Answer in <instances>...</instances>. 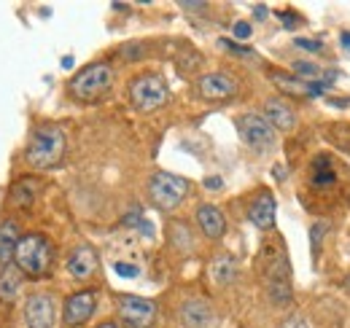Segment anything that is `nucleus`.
<instances>
[{
  "instance_id": "1",
  "label": "nucleus",
  "mask_w": 350,
  "mask_h": 328,
  "mask_svg": "<svg viewBox=\"0 0 350 328\" xmlns=\"http://www.w3.org/2000/svg\"><path fill=\"white\" fill-rule=\"evenodd\" d=\"M68 148V137L62 132V126L57 124H38L30 132L27 148H25V162L33 169H51L62 162Z\"/></svg>"
},
{
  "instance_id": "2",
  "label": "nucleus",
  "mask_w": 350,
  "mask_h": 328,
  "mask_svg": "<svg viewBox=\"0 0 350 328\" xmlns=\"http://www.w3.org/2000/svg\"><path fill=\"white\" fill-rule=\"evenodd\" d=\"M54 264V245L46 234H25L16 243L14 253V266L25 275V277H46L51 272Z\"/></svg>"
},
{
  "instance_id": "3",
  "label": "nucleus",
  "mask_w": 350,
  "mask_h": 328,
  "mask_svg": "<svg viewBox=\"0 0 350 328\" xmlns=\"http://www.w3.org/2000/svg\"><path fill=\"white\" fill-rule=\"evenodd\" d=\"M262 264H264V286H267L269 301L278 304V307L288 304L294 299V293H291V264H288L283 247L264 245Z\"/></svg>"
},
{
  "instance_id": "4",
  "label": "nucleus",
  "mask_w": 350,
  "mask_h": 328,
  "mask_svg": "<svg viewBox=\"0 0 350 328\" xmlns=\"http://www.w3.org/2000/svg\"><path fill=\"white\" fill-rule=\"evenodd\" d=\"M111 83H113V68L108 62H92L70 79L68 92L79 102H94L111 89Z\"/></svg>"
},
{
  "instance_id": "5",
  "label": "nucleus",
  "mask_w": 350,
  "mask_h": 328,
  "mask_svg": "<svg viewBox=\"0 0 350 328\" xmlns=\"http://www.w3.org/2000/svg\"><path fill=\"white\" fill-rule=\"evenodd\" d=\"M127 97H130L132 108L140 111V113H151L157 108H162L170 97V89L167 81L157 73H143L137 79H132L127 86Z\"/></svg>"
},
{
  "instance_id": "6",
  "label": "nucleus",
  "mask_w": 350,
  "mask_h": 328,
  "mask_svg": "<svg viewBox=\"0 0 350 328\" xmlns=\"http://www.w3.org/2000/svg\"><path fill=\"white\" fill-rule=\"evenodd\" d=\"M189 180L173 175V172H154L148 178V200L154 202V207H159L162 213H173L175 207L180 205L189 197Z\"/></svg>"
},
{
  "instance_id": "7",
  "label": "nucleus",
  "mask_w": 350,
  "mask_h": 328,
  "mask_svg": "<svg viewBox=\"0 0 350 328\" xmlns=\"http://www.w3.org/2000/svg\"><path fill=\"white\" fill-rule=\"evenodd\" d=\"M237 132H240L243 143L256 154H267L275 148V129L259 113H243L237 119Z\"/></svg>"
},
{
  "instance_id": "8",
  "label": "nucleus",
  "mask_w": 350,
  "mask_h": 328,
  "mask_svg": "<svg viewBox=\"0 0 350 328\" xmlns=\"http://www.w3.org/2000/svg\"><path fill=\"white\" fill-rule=\"evenodd\" d=\"M116 310L127 328H151L157 320V304L151 299H140L132 293H122L116 299Z\"/></svg>"
},
{
  "instance_id": "9",
  "label": "nucleus",
  "mask_w": 350,
  "mask_h": 328,
  "mask_svg": "<svg viewBox=\"0 0 350 328\" xmlns=\"http://www.w3.org/2000/svg\"><path fill=\"white\" fill-rule=\"evenodd\" d=\"M25 326L27 328H54L57 326V301L51 293L38 290L25 301Z\"/></svg>"
},
{
  "instance_id": "10",
  "label": "nucleus",
  "mask_w": 350,
  "mask_h": 328,
  "mask_svg": "<svg viewBox=\"0 0 350 328\" xmlns=\"http://www.w3.org/2000/svg\"><path fill=\"white\" fill-rule=\"evenodd\" d=\"M94 307H97V290L84 288V290L70 293L65 299V304H62V323H65V328L84 326L94 315Z\"/></svg>"
},
{
  "instance_id": "11",
  "label": "nucleus",
  "mask_w": 350,
  "mask_h": 328,
  "mask_svg": "<svg viewBox=\"0 0 350 328\" xmlns=\"http://www.w3.org/2000/svg\"><path fill=\"white\" fill-rule=\"evenodd\" d=\"M197 92L208 102H224L237 94V83L229 73H208L197 81Z\"/></svg>"
},
{
  "instance_id": "12",
  "label": "nucleus",
  "mask_w": 350,
  "mask_h": 328,
  "mask_svg": "<svg viewBox=\"0 0 350 328\" xmlns=\"http://www.w3.org/2000/svg\"><path fill=\"white\" fill-rule=\"evenodd\" d=\"M97 266H100V258H97L94 247H89V245L76 247V250L68 256V264H65V269H68V275H70L73 280H89V277L97 272Z\"/></svg>"
},
{
  "instance_id": "13",
  "label": "nucleus",
  "mask_w": 350,
  "mask_h": 328,
  "mask_svg": "<svg viewBox=\"0 0 350 328\" xmlns=\"http://www.w3.org/2000/svg\"><path fill=\"white\" fill-rule=\"evenodd\" d=\"M178 320L183 328H208L213 323V310L205 299H189L180 304Z\"/></svg>"
},
{
  "instance_id": "14",
  "label": "nucleus",
  "mask_w": 350,
  "mask_h": 328,
  "mask_svg": "<svg viewBox=\"0 0 350 328\" xmlns=\"http://www.w3.org/2000/svg\"><path fill=\"white\" fill-rule=\"evenodd\" d=\"M262 116L267 119V124H269L272 129H280V132H291L294 124H297V116H294L291 105L283 102L280 97H269V100L264 102Z\"/></svg>"
},
{
  "instance_id": "15",
  "label": "nucleus",
  "mask_w": 350,
  "mask_h": 328,
  "mask_svg": "<svg viewBox=\"0 0 350 328\" xmlns=\"http://www.w3.org/2000/svg\"><path fill=\"white\" fill-rule=\"evenodd\" d=\"M194 218H197L200 232L208 240H221L226 234V218H224V213L216 205H200L197 213H194Z\"/></svg>"
},
{
  "instance_id": "16",
  "label": "nucleus",
  "mask_w": 350,
  "mask_h": 328,
  "mask_svg": "<svg viewBox=\"0 0 350 328\" xmlns=\"http://www.w3.org/2000/svg\"><path fill=\"white\" fill-rule=\"evenodd\" d=\"M275 207H278L275 205V197H272L269 191H259L256 200L248 207L251 223H254L256 229H262V232H272V226H275Z\"/></svg>"
},
{
  "instance_id": "17",
  "label": "nucleus",
  "mask_w": 350,
  "mask_h": 328,
  "mask_svg": "<svg viewBox=\"0 0 350 328\" xmlns=\"http://www.w3.org/2000/svg\"><path fill=\"white\" fill-rule=\"evenodd\" d=\"M16 243H19V226L14 221H3L0 223V266H8L14 261Z\"/></svg>"
},
{
  "instance_id": "18",
  "label": "nucleus",
  "mask_w": 350,
  "mask_h": 328,
  "mask_svg": "<svg viewBox=\"0 0 350 328\" xmlns=\"http://www.w3.org/2000/svg\"><path fill=\"white\" fill-rule=\"evenodd\" d=\"M22 290V272L8 264L0 269V301H14Z\"/></svg>"
},
{
  "instance_id": "19",
  "label": "nucleus",
  "mask_w": 350,
  "mask_h": 328,
  "mask_svg": "<svg viewBox=\"0 0 350 328\" xmlns=\"http://www.w3.org/2000/svg\"><path fill=\"white\" fill-rule=\"evenodd\" d=\"M38 191H41V180H36V178H19L14 183V189H11V200L19 207H30L36 202Z\"/></svg>"
},
{
  "instance_id": "20",
  "label": "nucleus",
  "mask_w": 350,
  "mask_h": 328,
  "mask_svg": "<svg viewBox=\"0 0 350 328\" xmlns=\"http://www.w3.org/2000/svg\"><path fill=\"white\" fill-rule=\"evenodd\" d=\"M237 272H240V266H237V261L232 256H216L213 264H211V275H213V280L219 286L234 283L237 280Z\"/></svg>"
},
{
  "instance_id": "21",
  "label": "nucleus",
  "mask_w": 350,
  "mask_h": 328,
  "mask_svg": "<svg viewBox=\"0 0 350 328\" xmlns=\"http://www.w3.org/2000/svg\"><path fill=\"white\" fill-rule=\"evenodd\" d=\"M334 180H337V175H334L329 159L326 156L315 159V164H312V183L315 186H334Z\"/></svg>"
},
{
  "instance_id": "22",
  "label": "nucleus",
  "mask_w": 350,
  "mask_h": 328,
  "mask_svg": "<svg viewBox=\"0 0 350 328\" xmlns=\"http://www.w3.org/2000/svg\"><path fill=\"white\" fill-rule=\"evenodd\" d=\"M113 269H116V275H119V277H137V275H140V266H137V264H127V261H116V264H113Z\"/></svg>"
},
{
  "instance_id": "23",
  "label": "nucleus",
  "mask_w": 350,
  "mask_h": 328,
  "mask_svg": "<svg viewBox=\"0 0 350 328\" xmlns=\"http://www.w3.org/2000/svg\"><path fill=\"white\" fill-rule=\"evenodd\" d=\"M122 54H124V59H143V54H146V46L143 43H127V46H122Z\"/></svg>"
},
{
  "instance_id": "24",
  "label": "nucleus",
  "mask_w": 350,
  "mask_h": 328,
  "mask_svg": "<svg viewBox=\"0 0 350 328\" xmlns=\"http://www.w3.org/2000/svg\"><path fill=\"white\" fill-rule=\"evenodd\" d=\"M280 328H310V326H307L305 315L294 312V315H288V318H283V320H280Z\"/></svg>"
},
{
  "instance_id": "25",
  "label": "nucleus",
  "mask_w": 350,
  "mask_h": 328,
  "mask_svg": "<svg viewBox=\"0 0 350 328\" xmlns=\"http://www.w3.org/2000/svg\"><path fill=\"white\" fill-rule=\"evenodd\" d=\"M232 33H234V38H240V41H248V38H251V25H248V22H234Z\"/></svg>"
},
{
  "instance_id": "26",
  "label": "nucleus",
  "mask_w": 350,
  "mask_h": 328,
  "mask_svg": "<svg viewBox=\"0 0 350 328\" xmlns=\"http://www.w3.org/2000/svg\"><path fill=\"white\" fill-rule=\"evenodd\" d=\"M294 70L302 73V76H318V65H310V62H297Z\"/></svg>"
},
{
  "instance_id": "27",
  "label": "nucleus",
  "mask_w": 350,
  "mask_h": 328,
  "mask_svg": "<svg viewBox=\"0 0 350 328\" xmlns=\"http://www.w3.org/2000/svg\"><path fill=\"white\" fill-rule=\"evenodd\" d=\"M323 232H326V223H312V247H315V250H318V245H321Z\"/></svg>"
},
{
  "instance_id": "28",
  "label": "nucleus",
  "mask_w": 350,
  "mask_h": 328,
  "mask_svg": "<svg viewBox=\"0 0 350 328\" xmlns=\"http://www.w3.org/2000/svg\"><path fill=\"white\" fill-rule=\"evenodd\" d=\"M297 46H299V49H307V51H321V49H323V43L321 41H305V38H297Z\"/></svg>"
},
{
  "instance_id": "29",
  "label": "nucleus",
  "mask_w": 350,
  "mask_h": 328,
  "mask_svg": "<svg viewBox=\"0 0 350 328\" xmlns=\"http://www.w3.org/2000/svg\"><path fill=\"white\" fill-rule=\"evenodd\" d=\"M224 49H229V51H234V54H245V57H251V49H243V46H237V43L232 41H221Z\"/></svg>"
},
{
  "instance_id": "30",
  "label": "nucleus",
  "mask_w": 350,
  "mask_h": 328,
  "mask_svg": "<svg viewBox=\"0 0 350 328\" xmlns=\"http://www.w3.org/2000/svg\"><path fill=\"white\" fill-rule=\"evenodd\" d=\"M278 16H280V19H283V25H286V27H294V25H297V22H299V19H297V16H291V11H283V14H278Z\"/></svg>"
},
{
  "instance_id": "31",
  "label": "nucleus",
  "mask_w": 350,
  "mask_h": 328,
  "mask_svg": "<svg viewBox=\"0 0 350 328\" xmlns=\"http://www.w3.org/2000/svg\"><path fill=\"white\" fill-rule=\"evenodd\" d=\"M180 8H183V11H205L208 5H205V3H180Z\"/></svg>"
},
{
  "instance_id": "32",
  "label": "nucleus",
  "mask_w": 350,
  "mask_h": 328,
  "mask_svg": "<svg viewBox=\"0 0 350 328\" xmlns=\"http://www.w3.org/2000/svg\"><path fill=\"white\" fill-rule=\"evenodd\" d=\"M205 186L216 191V189H221V178H208V180H205Z\"/></svg>"
},
{
  "instance_id": "33",
  "label": "nucleus",
  "mask_w": 350,
  "mask_h": 328,
  "mask_svg": "<svg viewBox=\"0 0 350 328\" xmlns=\"http://www.w3.org/2000/svg\"><path fill=\"white\" fill-rule=\"evenodd\" d=\"M256 19H267V8L264 5H256Z\"/></svg>"
},
{
  "instance_id": "34",
  "label": "nucleus",
  "mask_w": 350,
  "mask_h": 328,
  "mask_svg": "<svg viewBox=\"0 0 350 328\" xmlns=\"http://www.w3.org/2000/svg\"><path fill=\"white\" fill-rule=\"evenodd\" d=\"M340 286H342V290H345V293H350V275L342 280V283H340Z\"/></svg>"
},
{
  "instance_id": "35",
  "label": "nucleus",
  "mask_w": 350,
  "mask_h": 328,
  "mask_svg": "<svg viewBox=\"0 0 350 328\" xmlns=\"http://www.w3.org/2000/svg\"><path fill=\"white\" fill-rule=\"evenodd\" d=\"M97 328H119V326H116L113 320H105V323H100V326H97Z\"/></svg>"
},
{
  "instance_id": "36",
  "label": "nucleus",
  "mask_w": 350,
  "mask_h": 328,
  "mask_svg": "<svg viewBox=\"0 0 350 328\" xmlns=\"http://www.w3.org/2000/svg\"><path fill=\"white\" fill-rule=\"evenodd\" d=\"M342 46H348L350 49V33H342Z\"/></svg>"
}]
</instances>
